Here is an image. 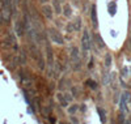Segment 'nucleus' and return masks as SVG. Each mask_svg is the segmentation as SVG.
<instances>
[{
	"instance_id": "nucleus-25",
	"label": "nucleus",
	"mask_w": 131,
	"mask_h": 124,
	"mask_svg": "<svg viewBox=\"0 0 131 124\" xmlns=\"http://www.w3.org/2000/svg\"><path fill=\"white\" fill-rule=\"evenodd\" d=\"M49 2V0H38V3H41V4H46Z\"/></svg>"
},
{
	"instance_id": "nucleus-23",
	"label": "nucleus",
	"mask_w": 131,
	"mask_h": 124,
	"mask_svg": "<svg viewBox=\"0 0 131 124\" xmlns=\"http://www.w3.org/2000/svg\"><path fill=\"white\" fill-rule=\"evenodd\" d=\"M72 3H73V5H75V7H80L81 0H72Z\"/></svg>"
},
{
	"instance_id": "nucleus-16",
	"label": "nucleus",
	"mask_w": 131,
	"mask_h": 124,
	"mask_svg": "<svg viewBox=\"0 0 131 124\" xmlns=\"http://www.w3.org/2000/svg\"><path fill=\"white\" fill-rule=\"evenodd\" d=\"M115 12H117V4H115V2H112L110 4H109V13H110L112 16H114Z\"/></svg>"
},
{
	"instance_id": "nucleus-6",
	"label": "nucleus",
	"mask_w": 131,
	"mask_h": 124,
	"mask_svg": "<svg viewBox=\"0 0 131 124\" xmlns=\"http://www.w3.org/2000/svg\"><path fill=\"white\" fill-rule=\"evenodd\" d=\"M47 65H49V69H50V76L54 72V54L50 46H47Z\"/></svg>"
},
{
	"instance_id": "nucleus-18",
	"label": "nucleus",
	"mask_w": 131,
	"mask_h": 124,
	"mask_svg": "<svg viewBox=\"0 0 131 124\" xmlns=\"http://www.w3.org/2000/svg\"><path fill=\"white\" fill-rule=\"evenodd\" d=\"M50 114H51V107L50 106H45V107L42 108V115L45 116V118H49Z\"/></svg>"
},
{
	"instance_id": "nucleus-10",
	"label": "nucleus",
	"mask_w": 131,
	"mask_h": 124,
	"mask_svg": "<svg viewBox=\"0 0 131 124\" xmlns=\"http://www.w3.org/2000/svg\"><path fill=\"white\" fill-rule=\"evenodd\" d=\"M52 9H54V12L60 15L62 13V10H63V7L60 4V0H52Z\"/></svg>"
},
{
	"instance_id": "nucleus-27",
	"label": "nucleus",
	"mask_w": 131,
	"mask_h": 124,
	"mask_svg": "<svg viewBox=\"0 0 131 124\" xmlns=\"http://www.w3.org/2000/svg\"><path fill=\"white\" fill-rule=\"evenodd\" d=\"M125 124H131V121H125Z\"/></svg>"
},
{
	"instance_id": "nucleus-20",
	"label": "nucleus",
	"mask_w": 131,
	"mask_h": 124,
	"mask_svg": "<svg viewBox=\"0 0 131 124\" xmlns=\"http://www.w3.org/2000/svg\"><path fill=\"white\" fill-rule=\"evenodd\" d=\"M86 85H88L91 89H93V90H94V89H97V84H96L93 80H88V81H86Z\"/></svg>"
},
{
	"instance_id": "nucleus-11",
	"label": "nucleus",
	"mask_w": 131,
	"mask_h": 124,
	"mask_svg": "<svg viewBox=\"0 0 131 124\" xmlns=\"http://www.w3.org/2000/svg\"><path fill=\"white\" fill-rule=\"evenodd\" d=\"M97 112H98V115H100V120H101V123L102 124H106V111H105V108H102V107H97Z\"/></svg>"
},
{
	"instance_id": "nucleus-12",
	"label": "nucleus",
	"mask_w": 131,
	"mask_h": 124,
	"mask_svg": "<svg viewBox=\"0 0 131 124\" xmlns=\"http://www.w3.org/2000/svg\"><path fill=\"white\" fill-rule=\"evenodd\" d=\"M57 98H58V102L60 103V106H62V107H67V105H68V101L66 99V95H64V94L58 93Z\"/></svg>"
},
{
	"instance_id": "nucleus-5",
	"label": "nucleus",
	"mask_w": 131,
	"mask_h": 124,
	"mask_svg": "<svg viewBox=\"0 0 131 124\" xmlns=\"http://www.w3.org/2000/svg\"><path fill=\"white\" fill-rule=\"evenodd\" d=\"M130 99H131V94L128 92H123L121 95V102H119V106H121V112L126 114L128 111V105H130Z\"/></svg>"
},
{
	"instance_id": "nucleus-15",
	"label": "nucleus",
	"mask_w": 131,
	"mask_h": 124,
	"mask_svg": "<svg viewBox=\"0 0 131 124\" xmlns=\"http://www.w3.org/2000/svg\"><path fill=\"white\" fill-rule=\"evenodd\" d=\"M17 60H18V64H20V65H25V64H26V54H25L24 51H21V52L18 54Z\"/></svg>"
},
{
	"instance_id": "nucleus-7",
	"label": "nucleus",
	"mask_w": 131,
	"mask_h": 124,
	"mask_svg": "<svg viewBox=\"0 0 131 124\" xmlns=\"http://www.w3.org/2000/svg\"><path fill=\"white\" fill-rule=\"evenodd\" d=\"M15 33L17 37H23L24 33H25V26H24V22L20 21V20H16L15 22Z\"/></svg>"
},
{
	"instance_id": "nucleus-21",
	"label": "nucleus",
	"mask_w": 131,
	"mask_h": 124,
	"mask_svg": "<svg viewBox=\"0 0 131 124\" xmlns=\"http://www.w3.org/2000/svg\"><path fill=\"white\" fill-rule=\"evenodd\" d=\"M78 108H79L78 105H73V106H71V107L68 108V112H70V114H75V112L78 111Z\"/></svg>"
},
{
	"instance_id": "nucleus-13",
	"label": "nucleus",
	"mask_w": 131,
	"mask_h": 124,
	"mask_svg": "<svg viewBox=\"0 0 131 124\" xmlns=\"http://www.w3.org/2000/svg\"><path fill=\"white\" fill-rule=\"evenodd\" d=\"M72 25H73V30L75 31H80L81 30V18L80 17H76L75 21L72 22Z\"/></svg>"
},
{
	"instance_id": "nucleus-24",
	"label": "nucleus",
	"mask_w": 131,
	"mask_h": 124,
	"mask_svg": "<svg viewBox=\"0 0 131 124\" xmlns=\"http://www.w3.org/2000/svg\"><path fill=\"white\" fill-rule=\"evenodd\" d=\"M64 95H66V99H67L68 102H70V101H72V97H71V94H68V93H66Z\"/></svg>"
},
{
	"instance_id": "nucleus-2",
	"label": "nucleus",
	"mask_w": 131,
	"mask_h": 124,
	"mask_svg": "<svg viewBox=\"0 0 131 124\" xmlns=\"http://www.w3.org/2000/svg\"><path fill=\"white\" fill-rule=\"evenodd\" d=\"M49 35H50V39L52 43H55V44H64V38L62 35V33L59 30H57L55 28H50L49 29Z\"/></svg>"
},
{
	"instance_id": "nucleus-3",
	"label": "nucleus",
	"mask_w": 131,
	"mask_h": 124,
	"mask_svg": "<svg viewBox=\"0 0 131 124\" xmlns=\"http://www.w3.org/2000/svg\"><path fill=\"white\" fill-rule=\"evenodd\" d=\"M71 60H72V65H73V71H79L81 68V60H80L79 48L75 46L71 50Z\"/></svg>"
},
{
	"instance_id": "nucleus-1",
	"label": "nucleus",
	"mask_w": 131,
	"mask_h": 124,
	"mask_svg": "<svg viewBox=\"0 0 131 124\" xmlns=\"http://www.w3.org/2000/svg\"><path fill=\"white\" fill-rule=\"evenodd\" d=\"M18 78H20L21 85H23L24 88L30 89V88L34 86V80H33V77L30 76V73L26 72V71H24V69L18 71Z\"/></svg>"
},
{
	"instance_id": "nucleus-17",
	"label": "nucleus",
	"mask_w": 131,
	"mask_h": 124,
	"mask_svg": "<svg viewBox=\"0 0 131 124\" xmlns=\"http://www.w3.org/2000/svg\"><path fill=\"white\" fill-rule=\"evenodd\" d=\"M112 63H113L112 55H110V54H106V55H105V65L109 68V67H112Z\"/></svg>"
},
{
	"instance_id": "nucleus-22",
	"label": "nucleus",
	"mask_w": 131,
	"mask_h": 124,
	"mask_svg": "<svg viewBox=\"0 0 131 124\" xmlns=\"http://www.w3.org/2000/svg\"><path fill=\"white\" fill-rule=\"evenodd\" d=\"M66 29H67V31H68V33L75 31V30H73V25H72V22H70V24H68L67 26H66Z\"/></svg>"
},
{
	"instance_id": "nucleus-19",
	"label": "nucleus",
	"mask_w": 131,
	"mask_h": 124,
	"mask_svg": "<svg viewBox=\"0 0 131 124\" xmlns=\"http://www.w3.org/2000/svg\"><path fill=\"white\" fill-rule=\"evenodd\" d=\"M94 38L97 39V44H98V47L104 48V47H105V44H104V41H102V38H100V35H98V34H96V37H94Z\"/></svg>"
},
{
	"instance_id": "nucleus-4",
	"label": "nucleus",
	"mask_w": 131,
	"mask_h": 124,
	"mask_svg": "<svg viewBox=\"0 0 131 124\" xmlns=\"http://www.w3.org/2000/svg\"><path fill=\"white\" fill-rule=\"evenodd\" d=\"M92 44H93V41L89 35V31H88V29H85L84 33H83V37H81V48H83V51L84 52L89 51L92 48Z\"/></svg>"
},
{
	"instance_id": "nucleus-8",
	"label": "nucleus",
	"mask_w": 131,
	"mask_h": 124,
	"mask_svg": "<svg viewBox=\"0 0 131 124\" xmlns=\"http://www.w3.org/2000/svg\"><path fill=\"white\" fill-rule=\"evenodd\" d=\"M42 13H43V16H45L47 20H52V17H54V9H52V7H50V5L43 4V7H42Z\"/></svg>"
},
{
	"instance_id": "nucleus-14",
	"label": "nucleus",
	"mask_w": 131,
	"mask_h": 124,
	"mask_svg": "<svg viewBox=\"0 0 131 124\" xmlns=\"http://www.w3.org/2000/svg\"><path fill=\"white\" fill-rule=\"evenodd\" d=\"M63 15L66 16V17H71L72 16V9H71V7H70V4H64V7H63Z\"/></svg>"
},
{
	"instance_id": "nucleus-9",
	"label": "nucleus",
	"mask_w": 131,
	"mask_h": 124,
	"mask_svg": "<svg viewBox=\"0 0 131 124\" xmlns=\"http://www.w3.org/2000/svg\"><path fill=\"white\" fill-rule=\"evenodd\" d=\"M91 20H92L93 28H97L98 26V18H97V8L94 4H92V7H91Z\"/></svg>"
},
{
	"instance_id": "nucleus-26",
	"label": "nucleus",
	"mask_w": 131,
	"mask_h": 124,
	"mask_svg": "<svg viewBox=\"0 0 131 124\" xmlns=\"http://www.w3.org/2000/svg\"><path fill=\"white\" fill-rule=\"evenodd\" d=\"M88 67H89V68H93V60L89 61V65H88Z\"/></svg>"
}]
</instances>
